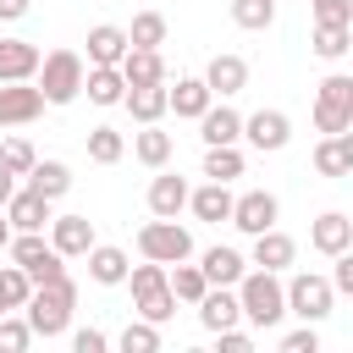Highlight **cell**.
<instances>
[{"label":"cell","mask_w":353,"mask_h":353,"mask_svg":"<svg viewBox=\"0 0 353 353\" xmlns=\"http://www.w3.org/2000/svg\"><path fill=\"white\" fill-rule=\"evenodd\" d=\"M72 309H77V281L72 276H55V281H39L22 303V320L33 325V336H66L72 331Z\"/></svg>","instance_id":"cell-1"},{"label":"cell","mask_w":353,"mask_h":353,"mask_svg":"<svg viewBox=\"0 0 353 353\" xmlns=\"http://www.w3.org/2000/svg\"><path fill=\"white\" fill-rule=\"evenodd\" d=\"M237 309H243V320L254 325V331H270V325H281L287 320V292H281V276L276 270H243L237 276Z\"/></svg>","instance_id":"cell-2"},{"label":"cell","mask_w":353,"mask_h":353,"mask_svg":"<svg viewBox=\"0 0 353 353\" xmlns=\"http://www.w3.org/2000/svg\"><path fill=\"white\" fill-rule=\"evenodd\" d=\"M83 72H88V61H83L77 50H50V55H39L33 83H39L44 105H72V99L83 94Z\"/></svg>","instance_id":"cell-3"},{"label":"cell","mask_w":353,"mask_h":353,"mask_svg":"<svg viewBox=\"0 0 353 353\" xmlns=\"http://www.w3.org/2000/svg\"><path fill=\"white\" fill-rule=\"evenodd\" d=\"M127 287H132V309H138V320L165 325V320L176 314V298H171V287H165V265H154V259L127 265Z\"/></svg>","instance_id":"cell-4"},{"label":"cell","mask_w":353,"mask_h":353,"mask_svg":"<svg viewBox=\"0 0 353 353\" xmlns=\"http://www.w3.org/2000/svg\"><path fill=\"white\" fill-rule=\"evenodd\" d=\"M138 254L154 259V265H176V259H193V232L176 221V215H154L138 226Z\"/></svg>","instance_id":"cell-5"},{"label":"cell","mask_w":353,"mask_h":353,"mask_svg":"<svg viewBox=\"0 0 353 353\" xmlns=\"http://www.w3.org/2000/svg\"><path fill=\"white\" fill-rule=\"evenodd\" d=\"M281 292H287V314H298V320H309V325H320V320L331 314V303H336L331 281L314 276V270H292V276L281 281Z\"/></svg>","instance_id":"cell-6"},{"label":"cell","mask_w":353,"mask_h":353,"mask_svg":"<svg viewBox=\"0 0 353 353\" xmlns=\"http://www.w3.org/2000/svg\"><path fill=\"white\" fill-rule=\"evenodd\" d=\"M314 127L320 132H347L353 127V77L347 72H331L314 94Z\"/></svg>","instance_id":"cell-7"},{"label":"cell","mask_w":353,"mask_h":353,"mask_svg":"<svg viewBox=\"0 0 353 353\" xmlns=\"http://www.w3.org/2000/svg\"><path fill=\"white\" fill-rule=\"evenodd\" d=\"M243 237H254V232H265V226H276L281 221V199L270 193V188H248V193H232V215H226Z\"/></svg>","instance_id":"cell-8"},{"label":"cell","mask_w":353,"mask_h":353,"mask_svg":"<svg viewBox=\"0 0 353 353\" xmlns=\"http://www.w3.org/2000/svg\"><path fill=\"white\" fill-rule=\"evenodd\" d=\"M0 210H6L11 232H44V226H50V215H55V204H50L44 193H33L28 182H17V193H11Z\"/></svg>","instance_id":"cell-9"},{"label":"cell","mask_w":353,"mask_h":353,"mask_svg":"<svg viewBox=\"0 0 353 353\" xmlns=\"http://www.w3.org/2000/svg\"><path fill=\"white\" fill-rule=\"evenodd\" d=\"M44 232H50V248H55L61 259H83V254L99 243L88 215H50V226H44Z\"/></svg>","instance_id":"cell-10"},{"label":"cell","mask_w":353,"mask_h":353,"mask_svg":"<svg viewBox=\"0 0 353 353\" xmlns=\"http://www.w3.org/2000/svg\"><path fill=\"white\" fill-rule=\"evenodd\" d=\"M39 116H44V94H39L33 77L28 83H0V127H28Z\"/></svg>","instance_id":"cell-11"},{"label":"cell","mask_w":353,"mask_h":353,"mask_svg":"<svg viewBox=\"0 0 353 353\" xmlns=\"http://www.w3.org/2000/svg\"><path fill=\"white\" fill-rule=\"evenodd\" d=\"M243 138L259 154H276L292 143V121H287V110H254V116H243Z\"/></svg>","instance_id":"cell-12"},{"label":"cell","mask_w":353,"mask_h":353,"mask_svg":"<svg viewBox=\"0 0 353 353\" xmlns=\"http://www.w3.org/2000/svg\"><path fill=\"white\" fill-rule=\"evenodd\" d=\"M204 88H210L215 99L243 94V88H248V61H243V55H232V50L210 55V66H204Z\"/></svg>","instance_id":"cell-13"},{"label":"cell","mask_w":353,"mask_h":353,"mask_svg":"<svg viewBox=\"0 0 353 353\" xmlns=\"http://www.w3.org/2000/svg\"><path fill=\"white\" fill-rule=\"evenodd\" d=\"M298 259V243L281 232V226H265V232H254V254H248V265H259V270H287Z\"/></svg>","instance_id":"cell-14"},{"label":"cell","mask_w":353,"mask_h":353,"mask_svg":"<svg viewBox=\"0 0 353 353\" xmlns=\"http://www.w3.org/2000/svg\"><path fill=\"white\" fill-rule=\"evenodd\" d=\"M188 210H193V221L221 226V221L232 215V182H204V188H188Z\"/></svg>","instance_id":"cell-15"},{"label":"cell","mask_w":353,"mask_h":353,"mask_svg":"<svg viewBox=\"0 0 353 353\" xmlns=\"http://www.w3.org/2000/svg\"><path fill=\"white\" fill-rule=\"evenodd\" d=\"M309 248H314V254H325V259H331V254H342V248H353V221H347L342 210H325V215L309 226Z\"/></svg>","instance_id":"cell-16"},{"label":"cell","mask_w":353,"mask_h":353,"mask_svg":"<svg viewBox=\"0 0 353 353\" xmlns=\"http://www.w3.org/2000/svg\"><path fill=\"white\" fill-rule=\"evenodd\" d=\"M193 309H199V325H204V331H226V325H237V320H243V309H237V292H232V287H204V298H199Z\"/></svg>","instance_id":"cell-17"},{"label":"cell","mask_w":353,"mask_h":353,"mask_svg":"<svg viewBox=\"0 0 353 353\" xmlns=\"http://www.w3.org/2000/svg\"><path fill=\"white\" fill-rule=\"evenodd\" d=\"M199 138H204V149H210V143H237V138H243V116H237L226 99H221V105L210 99L204 116H199Z\"/></svg>","instance_id":"cell-18"},{"label":"cell","mask_w":353,"mask_h":353,"mask_svg":"<svg viewBox=\"0 0 353 353\" xmlns=\"http://www.w3.org/2000/svg\"><path fill=\"white\" fill-rule=\"evenodd\" d=\"M314 171H320V176H347V171H353V132H320V143H314Z\"/></svg>","instance_id":"cell-19"},{"label":"cell","mask_w":353,"mask_h":353,"mask_svg":"<svg viewBox=\"0 0 353 353\" xmlns=\"http://www.w3.org/2000/svg\"><path fill=\"white\" fill-rule=\"evenodd\" d=\"M182 210H188V176L160 165L149 182V215H182Z\"/></svg>","instance_id":"cell-20"},{"label":"cell","mask_w":353,"mask_h":353,"mask_svg":"<svg viewBox=\"0 0 353 353\" xmlns=\"http://www.w3.org/2000/svg\"><path fill=\"white\" fill-rule=\"evenodd\" d=\"M83 259H88V281H99V287H121L127 281V265H132L127 248H116V243H94Z\"/></svg>","instance_id":"cell-21"},{"label":"cell","mask_w":353,"mask_h":353,"mask_svg":"<svg viewBox=\"0 0 353 353\" xmlns=\"http://www.w3.org/2000/svg\"><path fill=\"white\" fill-rule=\"evenodd\" d=\"M199 270H204V281H210V287H237V276L248 270V259H243L237 248L215 243V248H204V254H199Z\"/></svg>","instance_id":"cell-22"},{"label":"cell","mask_w":353,"mask_h":353,"mask_svg":"<svg viewBox=\"0 0 353 353\" xmlns=\"http://www.w3.org/2000/svg\"><path fill=\"white\" fill-rule=\"evenodd\" d=\"M210 99L215 94L204 88V77H176V88H165V110H176V121H199Z\"/></svg>","instance_id":"cell-23"},{"label":"cell","mask_w":353,"mask_h":353,"mask_svg":"<svg viewBox=\"0 0 353 353\" xmlns=\"http://www.w3.org/2000/svg\"><path fill=\"white\" fill-rule=\"evenodd\" d=\"M39 72V44L28 39H0V83H28Z\"/></svg>","instance_id":"cell-24"},{"label":"cell","mask_w":353,"mask_h":353,"mask_svg":"<svg viewBox=\"0 0 353 353\" xmlns=\"http://www.w3.org/2000/svg\"><path fill=\"white\" fill-rule=\"evenodd\" d=\"M121 105H127V116H132L138 127H149V121L165 116V83H132V88L121 94Z\"/></svg>","instance_id":"cell-25"},{"label":"cell","mask_w":353,"mask_h":353,"mask_svg":"<svg viewBox=\"0 0 353 353\" xmlns=\"http://www.w3.org/2000/svg\"><path fill=\"white\" fill-rule=\"evenodd\" d=\"M171 132H160V121H149V127H138L132 132V160L138 165H149V171H160V165H171Z\"/></svg>","instance_id":"cell-26"},{"label":"cell","mask_w":353,"mask_h":353,"mask_svg":"<svg viewBox=\"0 0 353 353\" xmlns=\"http://www.w3.org/2000/svg\"><path fill=\"white\" fill-rule=\"evenodd\" d=\"M28 188L55 204V199L72 193V165H66V160H33V165H28Z\"/></svg>","instance_id":"cell-27"},{"label":"cell","mask_w":353,"mask_h":353,"mask_svg":"<svg viewBox=\"0 0 353 353\" xmlns=\"http://www.w3.org/2000/svg\"><path fill=\"white\" fill-rule=\"evenodd\" d=\"M121 55H127V28H116V22L88 28V66H116Z\"/></svg>","instance_id":"cell-28"},{"label":"cell","mask_w":353,"mask_h":353,"mask_svg":"<svg viewBox=\"0 0 353 353\" xmlns=\"http://www.w3.org/2000/svg\"><path fill=\"white\" fill-rule=\"evenodd\" d=\"M83 94L94 99V105H121V94H127V77H121V66H88L83 72Z\"/></svg>","instance_id":"cell-29"},{"label":"cell","mask_w":353,"mask_h":353,"mask_svg":"<svg viewBox=\"0 0 353 353\" xmlns=\"http://www.w3.org/2000/svg\"><path fill=\"white\" fill-rule=\"evenodd\" d=\"M116 66H121L127 88H132V83H165V55H160V50H132V44H127V55H121Z\"/></svg>","instance_id":"cell-30"},{"label":"cell","mask_w":353,"mask_h":353,"mask_svg":"<svg viewBox=\"0 0 353 353\" xmlns=\"http://www.w3.org/2000/svg\"><path fill=\"white\" fill-rule=\"evenodd\" d=\"M314 55L320 61H342L347 50H353V22H314Z\"/></svg>","instance_id":"cell-31"},{"label":"cell","mask_w":353,"mask_h":353,"mask_svg":"<svg viewBox=\"0 0 353 353\" xmlns=\"http://www.w3.org/2000/svg\"><path fill=\"white\" fill-rule=\"evenodd\" d=\"M243 165H248V160H243L237 143H210V149H204V176H210V182H237Z\"/></svg>","instance_id":"cell-32"},{"label":"cell","mask_w":353,"mask_h":353,"mask_svg":"<svg viewBox=\"0 0 353 353\" xmlns=\"http://www.w3.org/2000/svg\"><path fill=\"white\" fill-rule=\"evenodd\" d=\"M165 287H171V298H176V303H199L210 281H204V270H199V265L176 259V265H165Z\"/></svg>","instance_id":"cell-33"},{"label":"cell","mask_w":353,"mask_h":353,"mask_svg":"<svg viewBox=\"0 0 353 353\" xmlns=\"http://www.w3.org/2000/svg\"><path fill=\"white\" fill-rule=\"evenodd\" d=\"M127 44H132V50H160V44H165V17H160V11H138L132 28H127Z\"/></svg>","instance_id":"cell-34"},{"label":"cell","mask_w":353,"mask_h":353,"mask_svg":"<svg viewBox=\"0 0 353 353\" xmlns=\"http://www.w3.org/2000/svg\"><path fill=\"white\" fill-rule=\"evenodd\" d=\"M121 154H127V138L116 127H88V160L94 165H116Z\"/></svg>","instance_id":"cell-35"},{"label":"cell","mask_w":353,"mask_h":353,"mask_svg":"<svg viewBox=\"0 0 353 353\" xmlns=\"http://www.w3.org/2000/svg\"><path fill=\"white\" fill-rule=\"evenodd\" d=\"M28 292H33L28 270H22V265H0V314L22 309V303H28Z\"/></svg>","instance_id":"cell-36"},{"label":"cell","mask_w":353,"mask_h":353,"mask_svg":"<svg viewBox=\"0 0 353 353\" xmlns=\"http://www.w3.org/2000/svg\"><path fill=\"white\" fill-rule=\"evenodd\" d=\"M232 22L248 33H265L276 22V0H232Z\"/></svg>","instance_id":"cell-37"},{"label":"cell","mask_w":353,"mask_h":353,"mask_svg":"<svg viewBox=\"0 0 353 353\" xmlns=\"http://www.w3.org/2000/svg\"><path fill=\"white\" fill-rule=\"evenodd\" d=\"M116 347L121 353H154L160 347V325L154 320H127V331L116 336Z\"/></svg>","instance_id":"cell-38"},{"label":"cell","mask_w":353,"mask_h":353,"mask_svg":"<svg viewBox=\"0 0 353 353\" xmlns=\"http://www.w3.org/2000/svg\"><path fill=\"white\" fill-rule=\"evenodd\" d=\"M33 342V325L22 320V309H11V314H0V353H22Z\"/></svg>","instance_id":"cell-39"},{"label":"cell","mask_w":353,"mask_h":353,"mask_svg":"<svg viewBox=\"0 0 353 353\" xmlns=\"http://www.w3.org/2000/svg\"><path fill=\"white\" fill-rule=\"evenodd\" d=\"M39 154H33V143L28 138H0V165H11L17 176H28V165H33Z\"/></svg>","instance_id":"cell-40"},{"label":"cell","mask_w":353,"mask_h":353,"mask_svg":"<svg viewBox=\"0 0 353 353\" xmlns=\"http://www.w3.org/2000/svg\"><path fill=\"white\" fill-rule=\"evenodd\" d=\"M55 276H66V259H61L55 248H44V254H39L33 265H28V281L39 287V281H55Z\"/></svg>","instance_id":"cell-41"},{"label":"cell","mask_w":353,"mask_h":353,"mask_svg":"<svg viewBox=\"0 0 353 353\" xmlns=\"http://www.w3.org/2000/svg\"><path fill=\"white\" fill-rule=\"evenodd\" d=\"M331 292H353V248H342V254H331Z\"/></svg>","instance_id":"cell-42"},{"label":"cell","mask_w":353,"mask_h":353,"mask_svg":"<svg viewBox=\"0 0 353 353\" xmlns=\"http://www.w3.org/2000/svg\"><path fill=\"white\" fill-rule=\"evenodd\" d=\"M281 353H320V331L303 320L298 331H287V336H281Z\"/></svg>","instance_id":"cell-43"},{"label":"cell","mask_w":353,"mask_h":353,"mask_svg":"<svg viewBox=\"0 0 353 353\" xmlns=\"http://www.w3.org/2000/svg\"><path fill=\"white\" fill-rule=\"evenodd\" d=\"M314 22H353V0H309Z\"/></svg>","instance_id":"cell-44"},{"label":"cell","mask_w":353,"mask_h":353,"mask_svg":"<svg viewBox=\"0 0 353 353\" xmlns=\"http://www.w3.org/2000/svg\"><path fill=\"white\" fill-rule=\"evenodd\" d=\"M72 347H77V353H105L110 336H105L99 325H83V331H72Z\"/></svg>","instance_id":"cell-45"},{"label":"cell","mask_w":353,"mask_h":353,"mask_svg":"<svg viewBox=\"0 0 353 353\" xmlns=\"http://www.w3.org/2000/svg\"><path fill=\"white\" fill-rule=\"evenodd\" d=\"M215 336H221V353H248V347H254V336L237 331V325H226V331H215Z\"/></svg>","instance_id":"cell-46"},{"label":"cell","mask_w":353,"mask_h":353,"mask_svg":"<svg viewBox=\"0 0 353 353\" xmlns=\"http://www.w3.org/2000/svg\"><path fill=\"white\" fill-rule=\"evenodd\" d=\"M33 0H0V22H22Z\"/></svg>","instance_id":"cell-47"},{"label":"cell","mask_w":353,"mask_h":353,"mask_svg":"<svg viewBox=\"0 0 353 353\" xmlns=\"http://www.w3.org/2000/svg\"><path fill=\"white\" fill-rule=\"evenodd\" d=\"M17 182H22V176H17V171H11V165H0V204H6V199H11V193H17Z\"/></svg>","instance_id":"cell-48"},{"label":"cell","mask_w":353,"mask_h":353,"mask_svg":"<svg viewBox=\"0 0 353 353\" xmlns=\"http://www.w3.org/2000/svg\"><path fill=\"white\" fill-rule=\"evenodd\" d=\"M11 243V221H6V210H0V248Z\"/></svg>","instance_id":"cell-49"}]
</instances>
